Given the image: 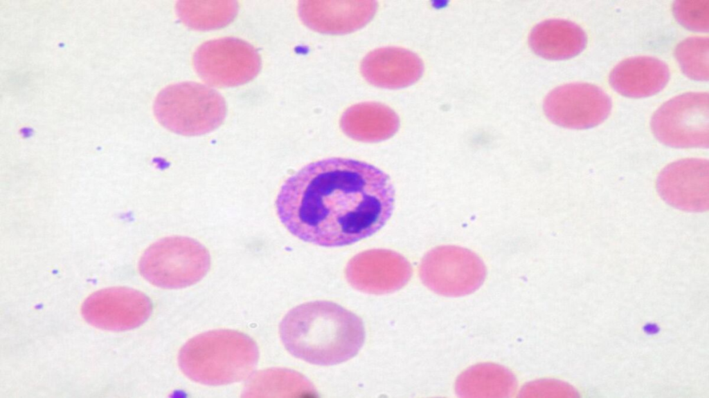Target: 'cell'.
<instances>
[{
  "label": "cell",
  "mask_w": 709,
  "mask_h": 398,
  "mask_svg": "<svg viewBox=\"0 0 709 398\" xmlns=\"http://www.w3.org/2000/svg\"><path fill=\"white\" fill-rule=\"evenodd\" d=\"M395 189L389 176L368 163L331 158L290 176L276 200L282 224L298 238L326 247L369 237L391 216Z\"/></svg>",
  "instance_id": "obj_1"
},
{
  "label": "cell",
  "mask_w": 709,
  "mask_h": 398,
  "mask_svg": "<svg viewBox=\"0 0 709 398\" xmlns=\"http://www.w3.org/2000/svg\"><path fill=\"white\" fill-rule=\"evenodd\" d=\"M281 341L294 357L309 363L332 366L354 357L362 347L361 319L341 305L326 301L291 309L279 328Z\"/></svg>",
  "instance_id": "obj_2"
},
{
  "label": "cell",
  "mask_w": 709,
  "mask_h": 398,
  "mask_svg": "<svg viewBox=\"0 0 709 398\" xmlns=\"http://www.w3.org/2000/svg\"><path fill=\"white\" fill-rule=\"evenodd\" d=\"M258 355L257 345L246 334L217 330L188 341L179 352L178 363L192 381L220 386L249 377L256 367Z\"/></svg>",
  "instance_id": "obj_3"
},
{
  "label": "cell",
  "mask_w": 709,
  "mask_h": 398,
  "mask_svg": "<svg viewBox=\"0 0 709 398\" xmlns=\"http://www.w3.org/2000/svg\"><path fill=\"white\" fill-rule=\"evenodd\" d=\"M223 97L215 90L195 82L173 84L156 96L154 113L158 122L182 135H200L219 127L226 115Z\"/></svg>",
  "instance_id": "obj_4"
},
{
  "label": "cell",
  "mask_w": 709,
  "mask_h": 398,
  "mask_svg": "<svg viewBox=\"0 0 709 398\" xmlns=\"http://www.w3.org/2000/svg\"><path fill=\"white\" fill-rule=\"evenodd\" d=\"M210 265L209 253L200 243L188 237L170 236L155 242L144 252L138 268L151 284L178 289L199 281Z\"/></svg>",
  "instance_id": "obj_5"
},
{
  "label": "cell",
  "mask_w": 709,
  "mask_h": 398,
  "mask_svg": "<svg viewBox=\"0 0 709 398\" xmlns=\"http://www.w3.org/2000/svg\"><path fill=\"white\" fill-rule=\"evenodd\" d=\"M709 95L687 93L665 102L653 115L651 129L663 144L674 148H708Z\"/></svg>",
  "instance_id": "obj_6"
},
{
  "label": "cell",
  "mask_w": 709,
  "mask_h": 398,
  "mask_svg": "<svg viewBox=\"0 0 709 398\" xmlns=\"http://www.w3.org/2000/svg\"><path fill=\"white\" fill-rule=\"evenodd\" d=\"M420 276L433 292L445 296H462L477 290L483 283L486 268L471 250L455 245L432 249L423 257Z\"/></svg>",
  "instance_id": "obj_7"
},
{
  "label": "cell",
  "mask_w": 709,
  "mask_h": 398,
  "mask_svg": "<svg viewBox=\"0 0 709 398\" xmlns=\"http://www.w3.org/2000/svg\"><path fill=\"white\" fill-rule=\"evenodd\" d=\"M197 75L209 85L236 86L253 79L261 68L256 49L246 41L224 37L206 41L193 55Z\"/></svg>",
  "instance_id": "obj_8"
},
{
  "label": "cell",
  "mask_w": 709,
  "mask_h": 398,
  "mask_svg": "<svg viewBox=\"0 0 709 398\" xmlns=\"http://www.w3.org/2000/svg\"><path fill=\"white\" fill-rule=\"evenodd\" d=\"M611 100L600 87L588 83H571L551 91L544 102V111L554 124L568 129H584L604 122L611 110Z\"/></svg>",
  "instance_id": "obj_9"
},
{
  "label": "cell",
  "mask_w": 709,
  "mask_h": 398,
  "mask_svg": "<svg viewBox=\"0 0 709 398\" xmlns=\"http://www.w3.org/2000/svg\"><path fill=\"white\" fill-rule=\"evenodd\" d=\"M152 309L151 301L143 293L128 287H111L91 294L83 302L81 313L93 327L123 331L142 325Z\"/></svg>",
  "instance_id": "obj_10"
},
{
  "label": "cell",
  "mask_w": 709,
  "mask_h": 398,
  "mask_svg": "<svg viewBox=\"0 0 709 398\" xmlns=\"http://www.w3.org/2000/svg\"><path fill=\"white\" fill-rule=\"evenodd\" d=\"M659 196L680 210L700 212L709 208V162L687 158L672 162L656 180Z\"/></svg>",
  "instance_id": "obj_11"
},
{
  "label": "cell",
  "mask_w": 709,
  "mask_h": 398,
  "mask_svg": "<svg viewBox=\"0 0 709 398\" xmlns=\"http://www.w3.org/2000/svg\"><path fill=\"white\" fill-rule=\"evenodd\" d=\"M412 268L402 255L387 249H372L354 256L345 274L355 289L370 294H386L403 287L410 279Z\"/></svg>",
  "instance_id": "obj_12"
},
{
  "label": "cell",
  "mask_w": 709,
  "mask_h": 398,
  "mask_svg": "<svg viewBox=\"0 0 709 398\" xmlns=\"http://www.w3.org/2000/svg\"><path fill=\"white\" fill-rule=\"evenodd\" d=\"M373 1H301L298 12L309 28L325 34L355 31L368 23L376 12Z\"/></svg>",
  "instance_id": "obj_13"
},
{
  "label": "cell",
  "mask_w": 709,
  "mask_h": 398,
  "mask_svg": "<svg viewBox=\"0 0 709 398\" xmlns=\"http://www.w3.org/2000/svg\"><path fill=\"white\" fill-rule=\"evenodd\" d=\"M361 72L370 84L385 88H400L417 82L423 73L422 60L413 53L397 47L381 48L362 60Z\"/></svg>",
  "instance_id": "obj_14"
},
{
  "label": "cell",
  "mask_w": 709,
  "mask_h": 398,
  "mask_svg": "<svg viewBox=\"0 0 709 398\" xmlns=\"http://www.w3.org/2000/svg\"><path fill=\"white\" fill-rule=\"evenodd\" d=\"M670 70L666 64L648 56L626 59L617 64L609 75L611 87L619 94L634 98L649 97L667 84Z\"/></svg>",
  "instance_id": "obj_15"
},
{
  "label": "cell",
  "mask_w": 709,
  "mask_h": 398,
  "mask_svg": "<svg viewBox=\"0 0 709 398\" xmlns=\"http://www.w3.org/2000/svg\"><path fill=\"white\" fill-rule=\"evenodd\" d=\"M529 43L539 56L561 60L576 56L586 46V36L577 24L564 19H549L536 25L530 32Z\"/></svg>",
  "instance_id": "obj_16"
},
{
  "label": "cell",
  "mask_w": 709,
  "mask_h": 398,
  "mask_svg": "<svg viewBox=\"0 0 709 398\" xmlns=\"http://www.w3.org/2000/svg\"><path fill=\"white\" fill-rule=\"evenodd\" d=\"M342 131L351 138L375 142L389 138L397 131L399 118L387 106L362 102L348 108L341 118Z\"/></svg>",
  "instance_id": "obj_17"
},
{
  "label": "cell",
  "mask_w": 709,
  "mask_h": 398,
  "mask_svg": "<svg viewBox=\"0 0 709 398\" xmlns=\"http://www.w3.org/2000/svg\"><path fill=\"white\" fill-rule=\"evenodd\" d=\"M517 386V379L509 369L493 363H481L458 376L455 390L460 397L505 398L514 393Z\"/></svg>",
  "instance_id": "obj_18"
},
{
  "label": "cell",
  "mask_w": 709,
  "mask_h": 398,
  "mask_svg": "<svg viewBox=\"0 0 709 398\" xmlns=\"http://www.w3.org/2000/svg\"><path fill=\"white\" fill-rule=\"evenodd\" d=\"M179 19L188 27L207 30L222 28L233 20L238 10L235 1H179L175 6Z\"/></svg>",
  "instance_id": "obj_19"
},
{
  "label": "cell",
  "mask_w": 709,
  "mask_h": 398,
  "mask_svg": "<svg viewBox=\"0 0 709 398\" xmlns=\"http://www.w3.org/2000/svg\"><path fill=\"white\" fill-rule=\"evenodd\" d=\"M709 39L692 37L680 42L674 50V56L683 73L697 81H708Z\"/></svg>",
  "instance_id": "obj_20"
},
{
  "label": "cell",
  "mask_w": 709,
  "mask_h": 398,
  "mask_svg": "<svg viewBox=\"0 0 709 398\" xmlns=\"http://www.w3.org/2000/svg\"><path fill=\"white\" fill-rule=\"evenodd\" d=\"M300 378L289 370H264L249 379L244 394L245 397H276L280 396V393L295 392V386L291 385L300 381Z\"/></svg>",
  "instance_id": "obj_21"
},
{
  "label": "cell",
  "mask_w": 709,
  "mask_h": 398,
  "mask_svg": "<svg viewBox=\"0 0 709 398\" xmlns=\"http://www.w3.org/2000/svg\"><path fill=\"white\" fill-rule=\"evenodd\" d=\"M673 13L678 22L686 28L697 32L708 31V0H679L674 1Z\"/></svg>",
  "instance_id": "obj_22"
}]
</instances>
